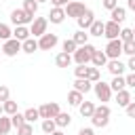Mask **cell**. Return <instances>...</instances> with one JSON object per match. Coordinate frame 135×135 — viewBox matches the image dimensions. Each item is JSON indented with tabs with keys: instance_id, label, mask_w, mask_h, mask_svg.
I'll return each mask as SVG.
<instances>
[{
	"instance_id": "6da1fadb",
	"label": "cell",
	"mask_w": 135,
	"mask_h": 135,
	"mask_svg": "<svg viewBox=\"0 0 135 135\" xmlns=\"http://www.w3.org/2000/svg\"><path fill=\"white\" fill-rule=\"evenodd\" d=\"M110 114H112V110H110L108 103L95 105V112H93V116H91L93 127H97V129H105V127L110 124Z\"/></svg>"
},
{
	"instance_id": "7a4b0ae2",
	"label": "cell",
	"mask_w": 135,
	"mask_h": 135,
	"mask_svg": "<svg viewBox=\"0 0 135 135\" xmlns=\"http://www.w3.org/2000/svg\"><path fill=\"white\" fill-rule=\"evenodd\" d=\"M95 51H97V49H95L91 42H86V44H82V46H78V49L74 51L72 61H74L76 65H89V63H91V57H93Z\"/></svg>"
},
{
	"instance_id": "3957f363",
	"label": "cell",
	"mask_w": 135,
	"mask_h": 135,
	"mask_svg": "<svg viewBox=\"0 0 135 135\" xmlns=\"http://www.w3.org/2000/svg\"><path fill=\"white\" fill-rule=\"evenodd\" d=\"M93 93H95V97L101 101V103H105V101H110L112 99V89H110V82H103V80H99V82H95L93 84Z\"/></svg>"
},
{
	"instance_id": "277c9868",
	"label": "cell",
	"mask_w": 135,
	"mask_h": 135,
	"mask_svg": "<svg viewBox=\"0 0 135 135\" xmlns=\"http://www.w3.org/2000/svg\"><path fill=\"white\" fill-rule=\"evenodd\" d=\"M46 27H49V19L46 17H34V21L30 23L32 38H40L42 34H46Z\"/></svg>"
},
{
	"instance_id": "5b68a950",
	"label": "cell",
	"mask_w": 135,
	"mask_h": 135,
	"mask_svg": "<svg viewBox=\"0 0 135 135\" xmlns=\"http://www.w3.org/2000/svg\"><path fill=\"white\" fill-rule=\"evenodd\" d=\"M59 112H61V108H59V103H57V101H46V103H42V105L38 108V114H40V118H42V120L55 118Z\"/></svg>"
},
{
	"instance_id": "8992f818",
	"label": "cell",
	"mask_w": 135,
	"mask_h": 135,
	"mask_svg": "<svg viewBox=\"0 0 135 135\" xmlns=\"http://www.w3.org/2000/svg\"><path fill=\"white\" fill-rule=\"evenodd\" d=\"M32 21H34V19H32L23 8H13V11H11V23H13L15 27H17V25H30Z\"/></svg>"
},
{
	"instance_id": "52a82bcc",
	"label": "cell",
	"mask_w": 135,
	"mask_h": 135,
	"mask_svg": "<svg viewBox=\"0 0 135 135\" xmlns=\"http://www.w3.org/2000/svg\"><path fill=\"white\" fill-rule=\"evenodd\" d=\"M59 44V36L57 34H42L40 38H38V49L40 51H51V49H55Z\"/></svg>"
},
{
	"instance_id": "ba28073f",
	"label": "cell",
	"mask_w": 135,
	"mask_h": 135,
	"mask_svg": "<svg viewBox=\"0 0 135 135\" xmlns=\"http://www.w3.org/2000/svg\"><path fill=\"white\" fill-rule=\"evenodd\" d=\"M103 53H105L108 59H120V55H122V42H120L118 38H116V40H108Z\"/></svg>"
},
{
	"instance_id": "9c48e42d",
	"label": "cell",
	"mask_w": 135,
	"mask_h": 135,
	"mask_svg": "<svg viewBox=\"0 0 135 135\" xmlns=\"http://www.w3.org/2000/svg\"><path fill=\"white\" fill-rule=\"evenodd\" d=\"M65 17H72V19H78V17H82L84 15V11H86V6H84V2H78V0H72L65 8Z\"/></svg>"
},
{
	"instance_id": "30bf717a",
	"label": "cell",
	"mask_w": 135,
	"mask_h": 135,
	"mask_svg": "<svg viewBox=\"0 0 135 135\" xmlns=\"http://www.w3.org/2000/svg\"><path fill=\"white\" fill-rule=\"evenodd\" d=\"M2 53L6 57H17V53H21V42L15 38H8L6 42H2Z\"/></svg>"
},
{
	"instance_id": "8fae6325",
	"label": "cell",
	"mask_w": 135,
	"mask_h": 135,
	"mask_svg": "<svg viewBox=\"0 0 135 135\" xmlns=\"http://www.w3.org/2000/svg\"><path fill=\"white\" fill-rule=\"evenodd\" d=\"M105 70H108L112 76H124L127 63H122L120 59H108V63H105Z\"/></svg>"
},
{
	"instance_id": "7c38bea8",
	"label": "cell",
	"mask_w": 135,
	"mask_h": 135,
	"mask_svg": "<svg viewBox=\"0 0 135 135\" xmlns=\"http://www.w3.org/2000/svg\"><path fill=\"white\" fill-rule=\"evenodd\" d=\"M93 21H95V13H93L91 8H86V11H84V15L76 19V23H78V30H84V32H89V27L93 25Z\"/></svg>"
},
{
	"instance_id": "4fadbf2b",
	"label": "cell",
	"mask_w": 135,
	"mask_h": 135,
	"mask_svg": "<svg viewBox=\"0 0 135 135\" xmlns=\"http://www.w3.org/2000/svg\"><path fill=\"white\" fill-rule=\"evenodd\" d=\"M103 36H105L108 40H116V38L120 36V25L114 23V21H105V25H103Z\"/></svg>"
},
{
	"instance_id": "5bb4252c",
	"label": "cell",
	"mask_w": 135,
	"mask_h": 135,
	"mask_svg": "<svg viewBox=\"0 0 135 135\" xmlns=\"http://www.w3.org/2000/svg\"><path fill=\"white\" fill-rule=\"evenodd\" d=\"M46 19H49L51 23H55V25H61V23L65 21V11H63V8H57V6H53Z\"/></svg>"
},
{
	"instance_id": "9a60e30c",
	"label": "cell",
	"mask_w": 135,
	"mask_h": 135,
	"mask_svg": "<svg viewBox=\"0 0 135 135\" xmlns=\"http://www.w3.org/2000/svg\"><path fill=\"white\" fill-rule=\"evenodd\" d=\"M114 99H116V103H118L120 108H127V105L133 101V97H131V91H129V89H122V91L114 93Z\"/></svg>"
},
{
	"instance_id": "2e32d148",
	"label": "cell",
	"mask_w": 135,
	"mask_h": 135,
	"mask_svg": "<svg viewBox=\"0 0 135 135\" xmlns=\"http://www.w3.org/2000/svg\"><path fill=\"white\" fill-rule=\"evenodd\" d=\"M105 63H108L105 53L97 49V51L93 53V57H91V65H93V68H97V70H101V68H105Z\"/></svg>"
},
{
	"instance_id": "e0dca14e",
	"label": "cell",
	"mask_w": 135,
	"mask_h": 135,
	"mask_svg": "<svg viewBox=\"0 0 135 135\" xmlns=\"http://www.w3.org/2000/svg\"><path fill=\"white\" fill-rule=\"evenodd\" d=\"M74 91H78V93L86 95L89 91H93V82H91V80H86V78H76V80H74Z\"/></svg>"
},
{
	"instance_id": "ac0fdd59",
	"label": "cell",
	"mask_w": 135,
	"mask_h": 135,
	"mask_svg": "<svg viewBox=\"0 0 135 135\" xmlns=\"http://www.w3.org/2000/svg\"><path fill=\"white\" fill-rule=\"evenodd\" d=\"M127 19V8H122V6H116V8H112L110 11V21H114V23H122Z\"/></svg>"
},
{
	"instance_id": "d6986e66",
	"label": "cell",
	"mask_w": 135,
	"mask_h": 135,
	"mask_svg": "<svg viewBox=\"0 0 135 135\" xmlns=\"http://www.w3.org/2000/svg\"><path fill=\"white\" fill-rule=\"evenodd\" d=\"M32 34H30V27L27 25H17L15 30H13V38L15 40H19V42H23V40H27Z\"/></svg>"
},
{
	"instance_id": "ffe728a7",
	"label": "cell",
	"mask_w": 135,
	"mask_h": 135,
	"mask_svg": "<svg viewBox=\"0 0 135 135\" xmlns=\"http://www.w3.org/2000/svg\"><path fill=\"white\" fill-rule=\"evenodd\" d=\"M72 63H74V61H72V55H70V53H63V51L57 53V57H55V65H57V68H70Z\"/></svg>"
},
{
	"instance_id": "44dd1931",
	"label": "cell",
	"mask_w": 135,
	"mask_h": 135,
	"mask_svg": "<svg viewBox=\"0 0 135 135\" xmlns=\"http://www.w3.org/2000/svg\"><path fill=\"white\" fill-rule=\"evenodd\" d=\"M78 112H80V116H82V118H91V116H93V112H95V103L84 99V101L78 105Z\"/></svg>"
},
{
	"instance_id": "7402d4cb",
	"label": "cell",
	"mask_w": 135,
	"mask_h": 135,
	"mask_svg": "<svg viewBox=\"0 0 135 135\" xmlns=\"http://www.w3.org/2000/svg\"><path fill=\"white\" fill-rule=\"evenodd\" d=\"M53 120H55L57 129H65V127H70V124H72V116H70L68 112H59Z\"/></svg>"
},
{
	"instance_id": "603a6c76",
	"label": "cell",
	"mask_w": 135,
	"mask_h": 135,
	"mask_svg": "<svg viewBox=\"0 0 135 135\" xmlns=\"http://www.w3.org/2000/svg\"><path fill=\"white\" fill-rule=\"evenodd\" d=\"M21 51H23V53H27V55L36 53V51H38V40L30 36L27 40H23V42H21Z\"/></svg>"
},
{
	"instance_id": "cb8c5ba5",
	"label": "cell",
	"mask_w": 135,
	"mask_h": 135,
	"mask_svg": "<svg viewBox=\"0 0 135 135\" xmlns=\"http://www.w3.org/2000/svg\"><path fill=\"white\" fill-rule=\"evenodd\" d=\"M110 89H112V93H118V91L127 89L124 76H112V80H110Z\"/></svg>"
},
{
	"instance_id": "d4e9b609",
	"label": "cell",
	"mask_w": 135,
	"mask_h": 135,
	"mask_svg": "<svg viewBox=\"0 0 135 135\" xmlns=\"http://www.w3.org/2000/svg\"><path fill=\"white\" fill-rule=\"evenodd\" d=\"M103 25H105V21H101V19H95L93 21V25L89 27V36H103Z\"/></svg>"
},
{
	"instance_id": "484cf974",
	"label": "cell",
	"mask_w": 135,
	"mask_h": 135,
	"mask_svg": "<svg viewBox=\"0 0 135 135\" xmlns=\"http://www.w3.org/2000/svg\"><path fill=\"white\" fill-rule=\"evenodd\" d=\"M82 101H84V95H82V93H78V91H74V89H72V91L68 93V103H70V105L78 108V105H80Z\"/></svg>"
},
{
	"instance_id": "4316f807",
	"label": "cell",
	"mask_w": 135,
	"mask_h": 135,
	"mask_svg": "<svg viewBox=\"0 0 135 135\" xmlns=\"http://www.w3.org/2000/svg\"><path fill=\"white\" fill-rule=\"evenodd\" d=\"M38 6H40V4H38L36 0H23V6H21V8H23L32 19H34V17H36V13H38Z\"/></svg>"
},
{
	"instance_id": "83f0119b",
	"label": "cell",
	"mask_w": 135,
	"mask_h": 135,
	"mask_svg": "<svg viewBox=\"0 0 135 135\" xmlns=\"http://www.w3.org/2000/svg\"><path fill=\"white\" fill-rule=\"evenodd\" d=\"M11 129H13V124H11V116L2 114V116H0V135H8Z\"/></svg>"
},
{
	"instance_id": "f1b7e54d",
	"label": "cell",
	"mask_w": 135,
	"mask_h": 135,
	"mask_svg": "<svg viewBox=\"0 0 135 135\" xmlns=\"http://www.w3.org/2000/svg\"><path fill=\"white\" fill-rule=\"evenodd\" d=\"M72 40L76 42V46H82V44H86V42H89V32H84V30H78V32L72 36Z\"/></svg>"
},
{
	"instance_id": "f546056e",
	"label": "cell",
	"mask_w": 135,
	"mask_h": 135,
	"mask_svg": "<svg viewBox=\"0 0 135 135\" xmlns=\"http://www.w3.org/2000/svg\"><path fill=\"white\" fill-rule=\"evenodd\" d=\"M23 116H25V122H30V124H34V122L40 118V114H38V108H27V110L23 112Z\"/></svg>"
},
{
	"instance_id": "4dcf8cb0",
	"label": "cell",
	"mask_w": 135,
	"mask_h": 135,
	"mask_svg": "<svg viewBox=\"0 0 135 135\" xmlns=\"http://www.w3.org/2000/svg\"><path fill=\"white\" fill-rule=\"evenodd\" d=\"M2 110H4V114H6V116H13V114H17V112H19V110H17V101H13V99L4 101V103H2Z\"/></svg>"
},
{
	"instance_id": "1f68e13d",
	"label": "cell",
	"mask_w": 135,
	"mask_h": 135,
	"mask_svg": "<svg viewBox=\"0 0 135 135\" xmlns=\"http://www.w3.org/2000/svg\"><path fill=\"white\" fill-rule=\"evenodd\" d=\"M42 133H46V135H51V133H55L57 131V124H55V120L53 118H49V120H42Z\"/></svg>"
},
{
	"instance_id": "d6a6232c",
	"label": "cell",
	"mask_w": 135,
	"mask_h": 135,
	"mask_svg": "<svg viewBox=\"0 0 135 135\" xmlns=\"http://www.w3.org/2000/svg\"><path fill=\"white\" fill-rule=\"evenodd\" d=\"M120 42H129V40H135L133 38V27H120V36H118Z\"/></svg>"
},
{
	"instance_id": "836d02e7",
	"label": "cell",
	"mask_w": 135,
	"mask_h": 135,
	"mask_svg": "<svg viewBox=\"0 0 135 135\" xmlns=\"http://www.w3.org/2000/svg\"><path fill=\"white\" fill-rule=\"evenodd\" d=\"M61 49H63V53H70V55H74V51H76L78 46H76V42H74L72 38H65V40H63V44H61Z\"/></svg>"
},
{
	"instance_id": "e575fe53",
	"label": "cell",
	"mask_w": 135,
	"mask_h": 135,
	"mask_svg": "<svg viewBox=\"0 0 135 135\" xmlns=\"http://www.w3.org/2000/svg\"><path fill=\"white\" fill-rule=\"evenodd\" d=\"M86 80H91L93 84L99 82V80H101V70H97V68L91 65V68H89V76H86Z\"/></svg>"
},
{
	"instance_id": "d590c367",
	"label": "cell",
	"mask_w": 135,
	"mask_h": 135,
	"mask_svg": "<svg viewBox=\"0 0 135 135\" xmlns=\"http://www.w3.org/2000/svg\"><path fill=\"white\" fill-rule=\"evenodd\" d=\"M11 124H13V129H19L21 124H25V116H23L21 112L13 114V116H11Z\"/></svg>"
},
{
	"instance_id": "8d00e7d4",
	"label": "cell",
	"mask_w": 135,
	"mask_h": 135,
	"mask_svg": "<svg viewBox=\"0 0 135 135\" xmlns=\"http://www.w3.org/2000/svg\"><path fill=\"white\" fill-rule=\"evenodd\" d=\"M8 38H13V30H11L6 23H0V40L6 42Z\"/></svg>"
},
{
	"instance_id": "74e56055",
	"label": "cell",
	"mask_w": 135,
	"mask_h": 135,
	"mask_svg": "<svg viewBox=\"0 0 135 135\" xmlns=\"http://www.w3.org/2000/svg\"><path fill=\"white\" fill-rule=\"evenodd\" d=\"M122 53H124V55H129V57H135V40L122 42Z\"/></svg>"
},
{
	"instance_id": "f35d334b",
	"label": "cell",
	"mask_w": 135,
	"mask_h": 135,
	"mask_svg": "<svg viewBox=\"0 0 135 135\" xmlns=\"http://www.w3.org/2000/svg\"><path fill=\"white\" fill-rule=\"evenodd\" d=\"M89 68H91V65H76V68H74V76H76V78H86V76H89Z\"/></svg>"
},
{
	"instance_id": "ab89813d",
	"label": "cell",
	"mask_w": 135,
	"mask_h": 135,
	"mask_svg": "<svg viewBox=\"0 0 135 135\" xmlns=\"http://www.w3.org/2000/svg\"><path fill=\"white\" fill-rule=\"evenodd\" d=\"M17 135H34V124H30V122L21 124V127L17 129Z\"/></svg>"
},
{
	"instance_id": "60d3db41",
	"label": "cell",
	"mask_w": 135,
	"mask_h": 135,
	"mask_svg": "<svg viewBox=\"0 0 135 135\" xmlns=\"http://www.w3.org/2000/svg\"><path fill=\"white\" fill-rule=\"evenodd\" d=\"M8 99H11V89L6 84H0V103H4Z\"/></svg>"
},
{
	"instance_id": "b9f144b4",
	"label": "cell",
	"mask_w": 135,
	"mask_h": 135,
	"mask_svg": "<svg viewBox=\"0 0 135 135\" xmlns=\"http://www.w3.org/2000/svg\"><path fill=\"white\" fill-rule=\"evenodd\" d=\"M101 6H103V8H108V11H112V8H116V6H118V0H101Z\"/></svg>"
},
{
	"instance_id": "7bdbcfd3",
	"label": "cell",
	"mask_w": 135,
	"mask_h": 135,
	"mask_svg": "<svg viewBox=\"0 0 135 135\" xmlns=\"http://www.w3.org/2000/svg\"><path fill=\"white\" fill-rule=\"evenodd\" d=\"M124 82H127V86H129V89H135V72L127 74V76H124Z\"/></svg>"
},
{
	"instance_id": "ee69618b",
	"label": "cell",
	"mask_w": 135,
	"mask_h": 135,
	"mask_svg": "<svg viewBox=\"0 0 135 135\" xmlns=\"http://www.w3.org/2000/svg\"><path fill=\"white\" fill-rule=\"evenodd\" d=\"M49 2H51L53 6H57V8H65V6H68L72 0H49Z\"/></svg>"
},
{
	"instance_id": "f6af8a7d",
	"label": "cell",
	"mask_w": 135,
	"mask_h": 135,
	"mask_svg": "<svg viewBox=\"0 0 135 135\" xmlns=\"http://www.w3.org/2000/svg\"><path fill=\"white\" fill-rule=\"evenodd\" d=\"M124 112H127V116H129V118H135V101H131V103L124 108Z\"/></svg>"
},
{
	"instance_id": "bcb514c9",
	"label": "cell",
	"mask_w": 135,
	"mask_h": 135,
	"mask_svg": "<svg viewBox=\"0 0 135 135\" xmlns=\"http://www.w3.org/2000/svg\"><path fill=\"white\" fill-rule=\"evenodd\" d=\"M78 135H95V131H93V127H82L78 131Z\"/></svg>"
},
{
	"instance_id": "7dc6e473",
	"label": "cell",
	"mask_w": 135,
	"mask_h": 135,
	"mask_svg": "<svg viewBox=\"0 0 135 135\" xmlns=\"http://www.w3.org/2000/svg\"><path fill=\"white\" fill-rule=\"evenodd\" d=\"M127 70H129V72H135V57H129V61H127Z\"/></svg>"
},
{
	"instance_id": "c3c4849f",
	"label": "cell",
	"mask_w": 135,
	"mask_h": 135,
	"mask_svg": "<svg viewBox=\"0 0 135 135\" xmlns=\"http://www.w3.org/2000/svg\"><path fill=\"white\" fill-rule=\"evenodd\" d=\"M127 8L135 13V0H127Z\"/></svg>"
},
{
	"instance_id": "681fc988",
	"label": "cell",
	"mask_w": 135,
	"mask_h": 135,
	"mask_svg": "<svg viewBox=\"0 0 135 135\" xmlns=\"http://www.w3.org/2000/svg\"><path fill=\"white\" fill-rule=\"evenodd\" d=\"M51 135H65V133H63V129H57V131H55V133H51Z\"/></svg>"
},
{
	"instance_id": "f907efd6",
	"label": "cell",
	"mask_w": 135,
	"mask_h": 135,
	"mask_svg": "<svg viewBox=\"0 0 135 135\" xmlns=\"http://www.w3.org/2000/svg\"><path fill=\"white\" fill-rule=\"evenodd\" d=\"M2 114H4V110H2V103H0V116H2Z\"/></svg>"
},
{
	"instance_id": "816d5d0a",
	"label": "cell",
	"mask_w": 135,
	"mask_h": 135,
	"mask_svg": "<svg viewBox=\"0 0 135 135\" xmlns=\"http://www.w3.org/2000/svg\"><path fill=\"white\" fill-rule=\"evenodd\" d=\"M36 2H38V4H42V2H49V0H36Z\"/></svg>"
},
{
	"instance_id": "f5cc1de1",
	"label": "cell",
	"mask_w": 135,
	"mask_h": 135,
	"mask_svg": "<svg viewBox=\"0 0 135 135\" xmlns=\"http://www.w3.org/2000/svg\"><path fill=\"white\" fill-rule=\"evenodd\" d=\"M133 38H135V27H133Z\"/></svg>"
}]
</instances>
